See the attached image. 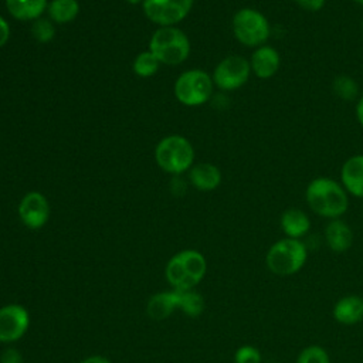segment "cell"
Returning a JSON list of instances; mask_svg holds the SVG:
<instances>
[{"label":"cell","mask_w":363,"mask_h":363,"mask_svg":"<svg viewBox=\"0 0 363 363\" xmlns=\"http://www.w3.org/2000/svg\"><path fill=\"white\" fill-rule=\"evenodd\" d=\"M305 200L309 208L323 218H340L349 207V197L345 187L325 176L312 179L305 190Z\"/></svg>","instance_id":"cell-1"},{"label":"cell","mask_w":363,"mask_h":363,"mask_svg":"<svg viewBox=\"0 0 363 363\" xmlns=\"http://www.w3.org/2000/svg\"><path fill=\"white\" fill-rule=\"evenodd\" d=\"M207 261L197 250H182L170 257L164 267V277L172 289H194L206 277Z\"/></svg>","instance_id":"cell-2"},{"label":"cell","mask_w":363,"mask_h":363,"mask_svg":"<svg viewBox=\"0 0 363 363\" xmlns=\"http://www.w3.org/2000/svg\"><path fill=\"white\" fill-rule=\"evenodd\" d=\"M149 51L166 65H179L190 55V40L176 26L159 27L150 37Z\"/></svg>","instance_id":"cell-3"},{"label":"cell","mask_w":363,"mask_h":363,"mask_svg":"<svg viewBox=\"0 0 363 363\" xmlns=\"http://www.w3.org/2000/svg\"><path fill=\"white\" fill-rule=\"evenodd\" d=\"M308 258L306 245L296 238H281L267 251L268 269L278 277H289L302 269Z\"/></svg>","instance_id":"cell-4"},{"label":"cell","mask_w":363,"mask_h":363,"mask_svg":"<svg viewBox=\"0 0 363 363\" xmlns=\"http://www.w3.org/2000/svg\"><path fill=\"white\" fill-rule=\"evenodd\" d=\"M155 159L157 166L166 173L180 174L193 166L194 149L187 138L169 135L156 145Z\"/></svg>","instance_id":"cell-5"},{"label":"cell","mask_w":363,"mask_h":363,"mask_svg":"<svg viewBox=\"0 0 363 363\" xmlns=\"http://www.w3.org/2000/svg\"><path fill=\"white\" fill-rule=\"evenodd\" d=\"M231 27L235 40L252 48L267 44L272 31L271 23L265 14L251 7L240 9L233 17Z\"/></svg>","instance_id":"cell-6"},{"label":"cell","mask_w":363,"mask_h":363,"mask_svg":"<svg viewBox=\"0 0 363 363\" xmlns=\"http://www.w3.org/2000/svg\"><path fill=\"white\" fill-rule=\"evenodd\" d=\"M214 89L213 78L204 69L193 68L182 72L174 82V96L186 106H199L210 101Z\"/></svg>","instance_id":"cell-7"},{"label":"cell","mask_w":363,"mask_h":363,"mask_svg":"<svg viewBox=\"0 0 363 363\" xmlns=\"http://www.w3.org/2000/svg\"><path fill=\"white\" fill-rule=\"evenodd\" d=\"M251 74L250 60L242 55H228L216 65L211 78L214 86L223 91H235L247 84Z\"/></svg>","instance_id":"cell-8"},{"label":"cell","mask_w":363,"mask_h":363,"mask_svg":"<svg viewBox=\"0 0 363 363\" xmlns=\"http://www.w3.org/2000/svg\"><path fill=\"white\" fill-rule=\"evenodd\" d=\"M193 0H143L142 9L147 20L159 27L176 26L187 17Z\"/></svg>","instance_id":"cell-9"},{"label":"cell","mask_w":363,"mask_h":363,"mask_svg":"<svg viewBox=\"0 0 363 363\" xmlns=\"http://www.w3.org/2000/svg\"><path fill=\"white\" fill-rule=\"evenodd\" d=\"M30 328V313L21 303L0 306V343L18 342Z\"/></svg>","instance_id":"cell-10"},{"label":"cell","mask_w":363,"mask_h":363,"mask_svg":"<svg viewBox=\"0 0 363 363\" xmlns=\"http://www.w3.org/2000/svg\"><path fill=\"white\" fill-rule=\"evenodd\" d=\"M21 223L30 230L43 228L51 216L48 199L40 191H28L23 196L17 207Z\"/></svg>","instance_id":"cell-11"},{"label":"cell","mask_w":363,"mask_h":363,"mask_svg":"<svg viewBox=\"0 0 363 363\" xmlns=\"http://www.w3.org/2000/svg\"><path fill=\"white\" fill-rule=\"evenodd\" d=\"M279 65H281V55L275 47L264 44L254 48L250 58V67H251V72L257 78L259 79L272 78L278 72Z\"/></svg>","instance_id":"cell-12"},{"label":"cell","mask_w":363,"mask_h":363,"mask_svg":"<svg viewBox=\"0 0 363 363\" xmlns=\"http://www.w3.org/2000/svg\"><path fill=\"white\" fill-rule=\"evenodd\" d=\"M340 184L347 194L363 199V153H357L345 160L340 167Z\"/></svg>","instance_id":"cell-13"},{"label":"cell","mask_w":363,"mask_h":363,"mask_svg":"<svg viewBox=\"0 0 363 363\" xmlns=\"http://www.w3.org/2000/svg\"><path fill=\"white\" fill-rule=\"evenodd\" d=\"M179 308V291L169 289L153 294L146 303V313L150 319H167Z\"/></svg>","instance_id":"cell-14"},{"label":"cell","mask_w":363,"mask_h":363,"mask_svg":"<svg viewBox=\"0 0 363 363\" xmlns=\"http://www.w3.org/2000/svg\"><path fill=\"white\" fill-rule=\"evenodd\" d=\"M326 245L337 254L346 252L353 244V231L349 224L340 218L329 220L325 227Z\"/></svg>","instance_id":"cell-15"},{"label":"cell","mask_w":363,"mask_h":363,"mask_svg":"<svg viewBox=\"0 0 363 363\" xmlns=\"http://www.w3.org/2000/svg\"><path fill=\"white\" fill-rule=\"evenodd\" d=\"M189 180L197 190L211 191L221 183V170L213 163L201 162L190 167Z\"/></svg>","instance_id":"cell-16"},{"label":"cell","mask_w":363,"mask_h":363,"mask_svg":"<svg viewBox=\"0 0 363 363\" xmlns=\"http://www.w3.org/2000/svg\"><path fill=\"white\" fill-rule=\"evenodd\" d=\"M333 318L342 325H356L363 320V298L345 295L333 306Z\"/></svg>","instance_id":"cell-17"},{"label":"cell","mask_w":363,"mask_h":363,"mask_svg":"<svg viewBox=\"0 0 363 363\" xmlns=\"http://www.w3.org/2000/svg\"><path fill=\"white\" fill-rule=\"evenodd\" d=\"M279 225L288 238L301 240L309 231L311 220L303 210L289 207L281 214Z\"/></svg>","instance_id":"cell-18"},{"label":"cell","mask_w":363,"mask_h":363,"mask_svg":"<svg viewBox=\"0 0 363 363\" xmlns=\"http://www.w3.org/2000/svg\"><path fill=\"white\" fill-rule=\"evenodd\" d=\"M7 11L20 21L38 20L47 10L48 0H6Z\"/></svg>","instance_id":"cell-19"},{"label":"cell","mask_w":363,"mask_h":363,"mask_svg":"<svg viewBox=\"0 0 363 363\" xmlns=\"http://www.w3.org/2000/svg\"><path fill=\"white\" fill-rule=\"evenodd\" d=\"M47 11L51 21L65 24L75 20L79 13V3L78 0H51Z\"/></svg>","instance_id":"cell-20"},{"label":"cell","mask_w":363,"mask_h":363,"mask_svg":"<svg viewBox=\"0 0 363 363\" xmlns=\"http://www.w3.org/2000/svg\"><path fill=\"white\" fill-rule=\"evenodd\" d=\"M206 308L204 298L200 292L194 289L179 291V311H182L189 318H199Z\"/></svg>","instance_id":"cell-21"},{"label":"cell","mask_w":363,"mask_h":363,"mask_svg":"<svg viewBox=\"0 0 363 363\" xmlns=\"http://www.w3.org/2000/svg\"><path fill=\"white\" fill-rule=\"evenodd\" d=\"M159 67H160V61L149 50L139 52L132 64L135 74L142 78H149L155 75Z\"/></svg>","instance_id":"cell-22"},{"label":"cell","mask_w":363,"mask_h":363,"mask_svg":"<svg viewBox=\"0 0 363 363\" xmlns=\"http://www.w3.org/2000/svg\"><path fill=\"white\" fill-rule=\"evenodd\" d=\"M332 89L343 101H353L359 96V84L349 75H337L332 82Z\"/></svg>","instance_id":"cell-23"},{"label":"cell","mask_w":363,"mask_h":363,"mask_svg":"<svg viewBox=\"0 0 363 363\" xmlns=\"http://www.w3.org/2000/svg\"><path fill=\"white\" fill-rule=\"evenodd\" d=\"M296 363H330V359L322 346L311 345L301 350Z\"/></svg>","instance_id":"cell-24"},{"label":"cell","mask_w":363,"mask_h":363,"mask_svg":"<svg viewBox=\"0 0 363 363\" xmlns=\"http://www.w3.org/2000/svg\"><path fill=\"white\" fill-rule=\"evenodd\" d=\"M234 363H262V356L255 346L242 345L234 353Z\"/></svg>","instance_id":"cell-25"},{"label":"cell","mask_w":363,"mask_h":363,"mask_svg":"<svg viewBox=\"0 0 363 363\" xmlns=\"http://www.w3.org/2000/svg\"><path fill=\"white\" fill-rule=\"evenodd\" d=\"M54 34H55V30L50 20H45V18L35 20V23L33 26V35L37 41L48 43L54 38Z\"/></svg>","instance_id":"cell-26"},{"label":"cell","mask_w":363,"mask_h":363,"mask_svg":"<svg viewBox=\"0 0 363 363\" xmlns=\"http://www.w3.org/2000/svg\"><path fill=\"white\" fill-rule=\"evenodd\" d=\"M0 363H24L23 354L16 347H7L0 354Z\"/></svg>","instance_id":"cell-27"},{"label":"cell","mask_w":363,"mask_h":363,"mask_svg":"<svg viewBox=\"0 0 363 363\" xmlns=\"http://www.w3.org/2000/svg\"><path fill=\"white\" fill-rule=\"evenodd\" d=\"M295 3L306 11H319L323 9L326 0H295Z\"/></svg>","instance_id":"cell-28"},{"label":"cell","mask_w":363,"mask_h":363,"mask_svg":"<svg viewBox=\"0 0 363 363\" xmlns=\"http://www.w3.org/2000/svg\"><path fill=\"white\" fill-rule=\"evenodd\" d=\"M9 38H10V26L7 20L3 16H0V48L6 45Z\"/></svg>","instance_id":"cell-29"},{"label":"cell","mask_w":363,"mask_h":363,"mask_svg":"<svg viewBox=\"0 0 363 363\" xmlns=\"http://www.w3.org/2000/svg\"><path fill=\"white\" fill-rule=\"evenodd\" d=\"M78 363H111V360L102 354H91L79 360Z\"/></svg>","instance_id":"cell-30"},{"label":"cell","mask_w":363,"mask_h":363,"mask_svg":"<svg viewBox=\"0 0 363 363\" xmlns=\"http://www.w3.org/2000/svg\"><path fill=\"white\" fill-rule=\"evenodd\" d=\"M356 119L360 126H363V95H360L356 102Z\"/></svg>","instance_id":"cell-31"},{"label":"cell","mask_w":363,"mask_h":363,"mask_svg":"<svg viewBox=\"0 0 363 363\" xmlns=\"http://www.w3.org/2000/svg\"><path fill=\"white\" fill-rule=\"evenodd\" d=\"M129 4H140L143 3V0H126Z\"/></svg>","instance_id":"cell-32"},{"label":"cell","mask_w":363,"mask_h":363,"mask_svg":"<svg viewBox=\"0 0 363 363\" xmlns=\"http://www.w3.org/2000/svg\"><path fill=\"white\" fill-rule=\"evenodd\" d=\"M352 1H354V3L359 4V6H363V0H352Z\"/></svg>","instance_id":"cell-33"},{"label":"cell","mask_w":363,"mask_h":363,"mask_svg":"<svg viewBox=\"0 0 363 363\" xmlns=\"http://www.w3.org/2000/svg\"><path fill=\"white\" fill-rule=\"evenodd\" d=\"M362 30H363V20H362Z\"/></svg>","instance_id":"cell-34"}]
</instances>
